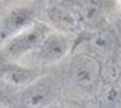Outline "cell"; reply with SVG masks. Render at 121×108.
<instances>
[{
    "label": "cell",
    "instance_id": "52a82bcc",
    "mask_svg": "<svg viewBox=\"0 0 121 108\" xmlns=\"http://www.w3.org/2000/svg\"><path fill=\"white\" fill-rule=\"evenodd\" d=\"M91 48L100 54H108L115 47V38L109 32H99L91 38L90 41Z\"/></svg>",
    "mask_w": 121,
    "mask_h": 108
},
{
    "label": "cell",
    "instance_id": "9c48e42d",
    "mask_svg": "<svg viewBox=\"0 0 121 108\" xmlns=\"http://www.w3.org/2000/svg\"><path fill=\"white\" fill-rule=\"evenodd\" d=\"M93 2H94L105 14H109V12L115 11L117 6H121L120 0H93Z\"/></svg>",
    "mask_w": 121,
    "mask_h": 108
},
{
    "label": "cell",
    "instance_id": "30bf717a",
    "mask_svg": "<svg viewBox=\"0 0 121 108\" xmlns=\"http://www.w3.org/2000/svg\"><path fill=\"white\" fill-rule=\"evenodd\" d=\"M4 101H6L4 99V90H3V86L0 84V105L4 104Z\"/></svg>",
    "mask_w": 121,
    "mask_h": 108
},
{
    "label": "cell",
    "instance_id": "8992f818",
    "mask_svg": "<svg viewBox=\"0 0 121 108\" xmlns=\"http://www.w3.org/2000/svg\"><path fill=\"white\" fill-rule=\"evenodd\" d=\"M21 101L26 107H45L51 101V92L46 86H39L35 80L27 86L21 96Z\"/></svg>",
    "mask_w": 121,
    "mask_h": 108
},
{
    "label": "cell",
    "instance_id": "277c9868",
    "mask_svg": "<svg viewBox=\"0 0 121 108\" xmlns=\"http://www.w3.org/2000/svg\"><path fill=\"white\" fill-rule=\"evenodd\" d=\"M38 74L33 68H26L21 66L18 62L9 60L8 63L0 65V80L6 84L15 87H22V86H29L30 83H33Z\"/></svg>",
    "mask_w": 121,
    "mask_h": 108
},
{
    "label": "cell",
    "instance_id": "7a4b0ae2",
    "mask_svg": "<svg viewBox=\"0 0 121 108\" xmlns=\"http://www.w3.org/2000/svg\"><path fill=\"white\" fill-rule=\"evenodd\" d=\"M70 50L72 39L67 35L60 33V32H49L39 44V47L33 51V54L40 62L52 63L66 57L70 53Z\"/></svg>",
    "mask_w": 121,
    "mask_h": 108
},
{
    "label": "cell",
    "instance_id": "3957f363",
    "mask_svg": "<svg viewBox=\"0 0 121 108\" xmlns=\"http://www.w3.org/2000/svg\"><path fill=\"white\" fill-rule=\"evenodd\" d=\"M36 21V14L31 6H17L12 8L0 21V42L17 35L18 32L27 29Z\"/></svg>",
    "mask_w": 121,
    "mask_h": 108
},
{
    "label": "cell",
    "instance_id": "6da1fadb",
    "mask_svg": "<svg viewBox=\"0 0 121 108\" xmlns=\"http://www.w3.org/2000/svg\"><path fill=\"white\" fill-rule=\"evenodd\" d=\"M51 32V29L43 23L35 21L27 29L18 32L17 35L3 42V53L8 60L18 62L22 57L31 54L43 41V38Z\"/></svg>",
    "mask_w": 121,
    "mask_h": 108
},
{
    "label": "cell",
    "instance_id": "8fae6325",
    "mask_svg": "<svg viewBox=\"0 0 121 108\" xmlns=\"http://www.w3.org/2000/svg\"><path fill=\"white\" fill-rule=\"evenodd\" d=\"M120 3H121V0H120Z\"/></svg>",
    "mask_w": 121,
    "mask_h": 108
},
{
    "label": "cell",
    "instance_id": "ba28073f",
    "mask_svg": "<svg viewBox=\"0 0 121 108\" xmlns=\"http://www.w3.org/2000/svg\"><path fill=\"white\" fill-rule=\"evenodd\" d=\"M105 15V12L97 6V5L93 2V0H88L84 6V11H82V17L85 20L87 24L90 26H96L102 21V17Z\"/></svg>",
    "mask_w": 121,
    "mask_h": 108
},
{
    "label": "cell",
    "instance_id": "5b68a950",
    "mask_svg": "<svg viewBox=\"0 0 121 108\" xmlns=\"http://www.w3.org/2000/svg\"><path fill=\"white\" fill-rule=\"evenodd\" d=\"M99 77V66L94 59L79 56L72 65V78L79 87H90Z\"/></svg>",
    "mask_w": 121,
    "mask_h": 108
}]
</instances>
